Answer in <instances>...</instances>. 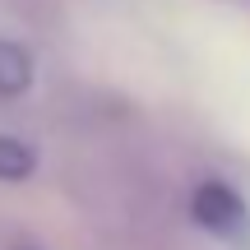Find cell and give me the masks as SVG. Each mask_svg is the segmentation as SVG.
Returning a JSON list of instances; mask_svg holds the SVG:
<instances>
[{
  "mask_svg": "<svg viewBox=\"0 0 250 250\" xmlns=\"http://www.w3.org/2000/svg\"><path fill=\"white\" fill-rule=\"evenodd\" d=\"M190 213H195V223L204 227V232L223 236V241H236V236L250 232V204L241 199L236 186H227V181H218V176L199 181V186L190 190Z\"/></svg>",
  "mask_w": 250,
  "mask_h": 250,
  "instance_id": "cell-1",
  "label": "cell"
},
{
  "mask_svg": "<svg viewBox=\"0 0 250 250\" xmlns=\"http://www.w3.org/2000/svg\"><path fill=\"white\" fill-rule=\"evenodd\" d=\"M33 51L19 42H9V37H0V98H23L28 88H33Z\"/></svg>",
  "mask_w": 250,
  "mask_h": 250,
  "instance_id": "cell-2",
  "label": "cell"
},
{
  "mask_svg": "<svg viewBox=\"0 0 250 250\" xmlns=\"http://www.w3.org/2000/svg\"><path fill=\"white\" fill-rule=\"evenodd\" d=\"M37 171V148L19 134H0V181L14 186V181H28Z\"/></svg>",
  "mask_w": 250,
  "mask_h": 250,
  "instance_id": "cell-3",
  "label": "cell"
}]
</instances>
